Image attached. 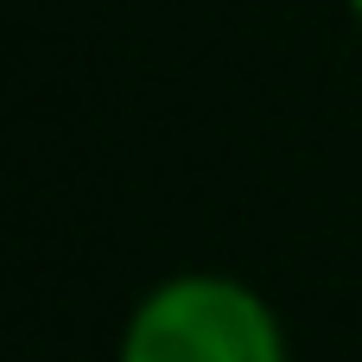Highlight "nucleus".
<instances>
[{"mask_svg": "<svg viewBox=\"0 0 362 362\" xmlns=\"http://www.w3.org/2000/svg\"><path fill=\"white\" fill-rule=\"evenodd\" d=\"M121 362H286L274 312L235 280H172L134 325Z\"/></svg>", "mask_w": 362, "mask_h": 362, "instance_id": "nucleus-1", "label": "nucleus"}, {"mask_svg": "<svg viewBox=\"0 0 362 362\" xmlns=\"http://www.w3.org/2000/svg\"><path fill=\"white\" fill-rule=\"evenodd\" d=\"M350 6H356V19H362V0H350Z\"/></svg>", "mask_w": 362, "mask_h": 362, "instance_id": "nucleus-2", "label": "nucleus"}]
</instances>
